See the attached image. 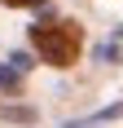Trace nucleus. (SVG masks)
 I'll return each mask as SVG.
<instances>
[{
    "instance_id": "3",
    "label": "nucleus",
    "mask_w": 123,
    "mask_h": 128,
    "mask_svg": "<svg viewBox=\"0 0 123 128\" xmlns=\"http://www.w3.org/2000/svg\"><path fill=\"white\" fill-rule=\"evenodd\" d=\"M4 4H13V9H31V4H44V0H4Z\"/></svg>"
},
{
    "instance_id": "2",
    "label": "nucleus",
    "mask_w": 123,
    "mask_h": 128,
    "mask_svg": "<svg viewBox=\"0 0 123 128\" xmlns=\"http://www.w3.org/2000/svg\"><path fill=\"white\" fill-rule=\"evenodd\" d=\"M0 88H18V75L13 71H0Z\"/></svg>"
},
{
    "instance_id": "1",
    "label": "nucleus",
    "mask_w": 123,
    "mask_h": 128,
    "mask_svg": "<svg viewBox=\"0 0 123 128\" xmlns=\"http://www.w3.org/2000/svg\"><path fill=\"white\" fill-rule=\"evenodd\" d=\"M31 44H35V53L49 66H75V58L84 49V31H79L70 18H62V22H40V26H31Z\"/></svg>"
}]
</instances>
